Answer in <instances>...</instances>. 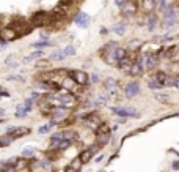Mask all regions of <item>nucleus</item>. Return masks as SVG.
Here are the masks:
<instances>
[{
    "mask_svg": "<svg viewBox=\"0 0 179 172\" xmlns=\"http://www.w3.org/2000/svg\"><path fill=\"white\" fill-rule=\"evenodd\" d=\"M104 88L107 90V92H116L118 88V81L115 77H107L104 81Z\"/></svg>",
    "mask_w": 179,
    "mask_h": 172,
    "instance_id": "nucleus-20",
    "label": "nucleus"
},
{
    "mask_svg": "<svg viewBox=\"0 0 179 172\" xmlns=\"http://www.w3.org/2000/svg\"><path fill=\"white\" fill-rule=\"evenodd\" d=\"M177 44H179V43H177Z\"/></svg>",
    "mask_w": 179,
    "mask_h": 172,
    "instance_id": "nucleus-60",
    "label": "nucleus"
},
{
    "mask_svg": "<svg viewBox=\"0 0 179 172\" xmlns=\"http://www.w3.org/2000/svg\"><path fill=\"white\" fill-rule=\"evenodd\" d=\"M2 122H5V119H0V123H2Z\"/></svg>",
    "mask_w": 179,
    "mask_h": 172,
    "instance_id": "nucleus-57",
    "label": "nucleus"
},
{
    "mask_svg": "<svg viewBox=\"0 0 179 172\" xmlns=\"http://www.w3.org/2000/svg\"><path fill=\"white\" fill-rule=\"evenodd\" d=\"M60 85H61V88L68 90V92H72V93H74V90H75V88H79V87H77V84H75V82H74V81H72L69 76H64Z\"/></svg>",
    "mask_w": 179,
    "mask_h": 172,
    "instance_id": "nucleus-17",
    "label": "nucleus"
},
{
    "mask_svg": "<svg viewBox=\"0 0 179 172\" xmlns=\"http://www.w3.org/2000/svg\"><path fill=\"white\" fill-rule=\"evenodd\" d=\"M113 54H115V59L119 62L121 59H124V57H127V56H129V51H127L126 48H122V46H118V48L115 49V52H113Z\"/></svg>",
    "mask_w": 179,
    "mask_h": 172,
    "instance_id": "nucleus-25",
    "label": "nucleus"
},
{
    "mask_svg": "<svg viewBox=\"0 0 179 172\" xmlns=\"http://www.w3.org/2000/svg\"><path fill=\"white\" fill-rule=\"evenodd\" d=\"M61 139H63V131H55V133H52V134H50V147L53 149Z\"/></svg>",
    "mask_w": 179,
    "mask_h": 172,
    "instance_id": "nucleus-26",
    "label": "nucleus"
},
{
    "mask_svg": "<svg viewBox=\"0 0 179 172\" xmlns=\"http://www.w3.org/2000/svg\"><path fill=\"white\" fill-rule=\"evenodd\" d=\"M113 3H115V5L119 8V10H121V8H122V5L126 3V0H113Z\"/></svg>",
    "mask_w": 179,
    "mask_h": 172,
    "instance_id": "nucleus-47",
    "label": "nucleus"
},
{
    "mask_svg": "<svg viewBox=\"0 0 179 172\" xmlns=\"http://www.w3.org/2000/svg\"><path fill=\"white\" fill-rule=\"evenodd\" d=\"M88 150H90V152L93 153V155H96V153H99V152L102 150V147H101V145H98V144L94 142L93 145H90V147H88Z\"/></svg>",
    "mask_w": 179,
    "mask_h": 172,
    "instance_id": "nucleus-39",
    "label": "nucleus"
},
{
    "mask_svg": "<svg viewBox=\"0 0 179 172\" xmlns=\"http://www.w3.org/2000/svg\"><path fill=\"white\" fill-rule=\"evenodd\" d=\"M88 76H90V84H99L101 82V77L98 73H88Z\"/></svg>",
    "mask_w": 179,
    "mask_h": 172,
    "instance_id": "nucleus-37",
    "label": "nucleus"
},
{
    "mask_svg": "<svg viewBox=\"0 0 179 172\" xmlns=\"http://www.w3.org/2000/svg\"><path fill=\"white\" fill-rule=\"evenodd\" d=\"M145 65L143 63H138V62H132V66L129 70V76H141V74H145Z\"/></svg>",
    "mask_w": 179,
    "mask_h": 172,
    "instance_id": "nucleus-13",
    "label": "nucleus"
},
{
    "mask_svg": "<svg viewBox=\"0 0 179 172\" xmlns=\"http://www.w3.org/2000/svg\"><path fill=\"white\" fill-rule=\"evenodd\" d=\"M13 60H14V54H11V56H8L6 57V60H5V65L6 66H17V63H13Z\"/></svg>",
    "mask_w": 179,
    "mask_h": 172,
    "instance_id": "nucleus-40",
    "label": "nucleus"
},
{
    "mask_svg": "<svg viewBox=\"0 0 179 172\" xmlns=\"http://www.w3.org/2000/svg\"><path fill=\"white\" fill-rule=\"evenodd\" d=\"M52 46V41H41V40H38L35 43H32V48L35 49H44V48H49Z\"/></svg>",
    "mask_w": 179,
    "mask_h": 172,
    "instance_id": "nucleus-30",
    "label": "nucleus"
},
{
    "mask_svg": "<svg viewBox=\"0 0 179 172\" xmlns=\"http://www.w3.org/2000/svg\"><path fill=\"white\" fill-rule=\"evenodd\" d=\"M61 131H63V138H64V139L71 141L72 144L77 142V139H79V133L75 131V130H61Z\"/></svg>",
    "mask_w": 179,
    "mask_h": 172,
    "instance_id": "nucleus-21",
    "label": "nucleus"
},
{
    "mask_svg": "<svg viewBox=\"0 0 179 172\" xmlns=\"http://www.w3.org/2000/svg\"><path fill=\"white\" fill-rule=\"evenodd\" d=\"M68 76L79 87H87L90 84V76L85 70H68Z\"/></svg>",
    "mask_w": 179,
    "mask_h": 172,
    "instance_id": "nucleus-1",
    "label": "nucleus"
},
{
    "mask_svg": "<svg viewBox=\"0 0 179 172\" xmlns=\"http://www.w3.org/2000/svg\"><path fill=\"white\" fill-rule=\"evenodd\" d=\"M24 172H27V170H24Z\"/></svg>",
    "mask_w": 179,
    "mask_h": 172,
    "instance_id": "nucleus-59",
    "label": "nucleus"
},
{
    "mask_svg": "<svg viewBox=\"0 0 179 172\" xmlns=\"http://www.w3.org/2000/svg\"><path fill=\"white\" fill-rule=\"evenodd\" d=\"M177 21L179 19H165V21H162V25H164L165 30H170V29H173V27L177 24Z\"/></svg>",
    "mask_w": 179,
    "mask_h": 172,
    "instance_id": "nucleus-34",
    "label": "nucleus"
},
{
    "mask_svg": "<svg viewBox=\"0 0 179 172\" xmlns=\"http://www.w3.org/2000/svg\"><path fill=\"white\" fill-rule=\"evenodd\" d=\"M154 79L157 81L159 84H162L164 87H173V79H174V76L168 74L167 71H156Z\"/></svg>",
    "mask_w": 179,
    "mask_h": 172,
    "instance_id": "nucleus-4",
    "label": "nucleus"
},
{
    "mask_svg": "<svg viewBox=\"0 0 179 172\" xmlns=\"http://www.w3.org/2000/svg\"><path fill=\"white\" fill-rule=\"evenodd\" d=\"M71 145H72V142L63 138V139H61V141H60L58 144H57V145H55L53 149H55V150H58V152H64V150H68V149H69Z\"/></svg>",
    "mask_w": 179,
    "mask_h": 172,
    "instance_id": "nucleus-24",
    "label": "nucleus"
},
{
    "mask_svg": "<svg viewBox=\"0 0 179 172\" xmlns=\"http://www.w3.org/2000/svg\"><path fill=\"white\" fill-rule=\"evenodd\" d=\"M113 115L116 117H122V119H138L140 114L134 107H121V106H113L112 107Z\"/></svg>",
    "mask_w": 179,
    "mask_h": 172,
    "instance_id": "nucleus-2",
    "label": "nucleus"
},
{
    "mask_svg": "<svg viewBox=\"0 0 179 172\" xmlns=\"http://www.w3.org/2000/svg\"><path fill=\"white\" fill-rule=\"evenodd\" d=\"M36 147H33V145H25L24 149H22V152H21V156L22 158H33L35 155H36Z\"/></svg>",
    "mask_w": 179,
    "mask_h": 172,
    "instance_id": "nucleus-22",
    "label": "nucleus"
},
{
    "mask_svg": "<svg viewBox=\"0 0 179 172\" xmlns=\"http://www.w3.org/2000/svg\"><path fill=\"white\" fill-rule=\"evenodd\" d=\"M90 16L87 13H83V11H79L77 14L74 16V22L77 27H80V29H87V27L90 25Z\"/></svg>",
    "mask_w": 179,
    "mask_h": 172,
    "instance_id": "nucleus-10",
    "label": "nucleus"
},
{
    "mask_svg": "<svg viewBox=\"0 0 179 172\" xmlns=\"http://www.w3.org/2000/svg\"><path fill=\"white\" fill-rule=\"evenodd\" d=\"M119 46V44L116 43V41H107L105 44H104V46L99 49V56H104V54H107V52H115V49Z\"/></svg>",
    "mask_w": 179,
    "mask_h": 172,
    "instance_id": "nucleus-18",
    "label": "nucleus"
},
{
    "mask_svg": "<svg viewBox=\"0 0 179 172\" xmlns=\"http://www.w3.org/2000/svg\"><path fill=\"white\" fill-rule=\"evenodd\" d=\"M159 63H160V59L157 57V54H153V52L146 54V57H145V68H146V71H156L159 68Z\"/></svg>",
    "mask_w": 179,
    "mask_h": 172,
    "instance_id": "nucleus-5",
    "label": "nucleus"
},
{
    "mask_svg": "<svg viewBox=\"0 0 179 172\" xmlns=\"http://www.w3.org/2000/svg\"><path fill=\"white\" fill-rule=\"evenodd\" d=\"M112 32L116 33V35H119V37H122V35L127 32V22H126V21H119V22H116L115 25H113Z\"/></svg>",
    "mask_w": 179,
    "mask_h": 172,
    "instance_id": "nucleus-19",
    "label": "nucleus"
},
{
    "mask_svg": "<svg viewBox=\"0 0 179 172\" xmlns=\"http://www.w3.org/2000/svg\"><path fill=\"white\" fill-rule=\"evenodd\" d=\"M132 62H134V59H132L130 56H127V57L121 59V60L118 62V68L122 71V73H127V74H129V70H130V66H132Z\"/></svg>",
    "mask_w": 179,
    "mask_h": 172,
    "instance_id": "nucleus-15",
    "label": "nucleus"
},
{
    "mask_svg": "<svg viewBox=\"0 0 179 172\" xmlns=\"http://www.w3.org/2000/svg\"><path fill=\"white\" fill-rule=\"evenodd\" d=\"M5 107H0V119H3V117H5Z\"/></svg>",
    "mask_w": 179,
    "mask_h": 172,
    "instance_id": "nucleus-54",
    "label": "nucleus"
},
{
    "mask_svg": "<svg viewBox=\"0 0 179 172\" xmlns=\"http://www.w3.org/2000/svg\"><path fill=\"white\" fill-rule=\"evenodd\" d=\"M71 166H72L74 169H77V170H80V167L83 166V163L80 161V158H75V159L72 161V164H71Z\"/></svg>",
    "mask_w": 179,
    "mask_h": 172,
    "instance_id": "nucleus-43",
    "label": "nucleus"
},
{
    "mask_svg": "<svg viewBox=\"0 0 179 172\" xmlns=\"http://www.w3.org/2000/svg\"><path fill=\"white\" fill-rule=\"evenodd\" d=\"M0 38L9 43V41H13V40L19 38V33H17V30L14 29L13 25H5L3 29L0 30Z\"/></svg>",
    "mask_w": 179,
    "mask_h": 172,
    "instance_id": "nucleus-6",
    "label": "nucleus"
},
{
    "mask_svg": "<svg viewBox=\"0 0 179 172\" xmlns=\"http://www.w3.org/2000/svg\"><path fill=\"white\" fill-rule=\"evenodd\" d=\"M61 51H63V54H64L66 57H72V56H75V52H77L72 44H68V46H64Z\"/></svg>",
    "mask_w": 179,
    "mask_h": 172,
    "instance_id": "nucleus-33",
    "label": "nucleus"
},
{
    "mask_svg": "<svg viewBox=\"0 0 179 172\" xmlns=\"http://www.w3.org/2000/svg\"><path fill=\"white\" fill-rule=\"evenodd\" d=\"M6 81H19V82H24V76L21 74H11V76H6Z\"/></svg>",
    "mask_w": 179,
    "mask_h": 172,
    "instance_id": "nucleus-41",
    "label": "nucleus"
},
{
    "mask_svg": "<svg viewBox=\"0 0 179 172\" xmlns=\"http://www.w3.org/2000/svg\"><path fill=\"white\" fill-rule=\"evenodd\" d=\"M6 172H19V170H17L16 167H8V170H6Z\"/></svg>",
    "mask_w": 179,
    "mask_h": 172,
    "instance_id": "nucleus-56",
    "label": "nucleus"
},
{
    "mask_svg": "<svg viewBox=\"0 0 179 172\" xmlns=\"http://www.w3.org/2000/svg\"><path fill=\"white\" fill-rule=\"evenodd\" d=\"M30 131H32V130L28 128V126H14L13 131L8 133V134H11L14 139H19V138H24V136L30 134Z\"/></svg>",
    "mask_w": 179,
    "mask_h": 172,
    "instance_id": "nucleus-14",
    "label": "nucleus"
},
{
    "mask_svg": "<svg viewBox=\"0 0 179 172\" xmlns=\"http://www.w3.org/2000/svg\"><path fill=\"white\" fill-rule=\"evenodd\" d=\"M2 96H9V93L6 92L3 87H0V98H2Z\"/></svg>",
    "mask_w": 179,
    "mask_h": 172,
    "instance_id": "nucleus-49",
    "label": "nucleus"
},
{
    "mask_svg": "<svg viewBox=\"0 0 179 172\" xmlns=\"http://www.w3.org/2000/svg\"><path fill=\"white\" fill-rule=\"evenodd\" d=\"M108 95L107 93H99L98 98H96V106H105L108 103Z\"/></svg>",
    "mask_w": 179,
    "mask_h": 172,
    "instance_id": "nucleus-32",
    "label": "nucleus"
},
{
    "mask_svg": "<svg viewBox=\"0 0 179 172\" xmlns=\"http://www.w3.org/2000/svg\"><path fill=\"white\" fill-rule=\"evenodd\" d=\"M156 3H157V10L162 11L164 8H165V5L168 3V0H156Z\"/></svg>",
    "mask_w": 179,
    "mask_h": 172,
    "instance_id": "nucleus-44",
    "label": "nucleus"
},
{
    "mask_svg": "<svg viewBox=\"0 0 179 172\" xmlns=\"http://www.w3.org/2000/svg\"><path fill=\"white\" fill-rule=\"evenodd\" d=\"M99 33H101V35H104V37H105V35L108 33V30L105 29V27H101V30H99Z\"/></svg>",
    "mask_w": 179,
    "mask_h": 172,
    "instance_id": "nucleus-51",
    "label": "nucleus"
},
{
    "mask_svg": "<svg viewBox=\"0 0 179 172\" xmlns=\"http://www.w3.org/2000/svg\"><path fill=\"white\" fill-rule=\"evenodd\" d=\"M171 169H173L174 172H177V170H179V159H177V161H173V163H171Z\"/></svg>",
    "mask_w": 179,
    "mask_h": 172,
    "instance_id": "nucleus-48",
    "label": "nucleus"
},
{
    "mask_svg": "<svg viewBox=\"0 0 179 172\" xmlns=\"http://www.w3.org/2000/svg\"><path fill=\"white\" fill-rule=\"evenodd\" d=\"M140 46H141V41L140 40H132V41H129L127 43V51H135V52H138V49H140Z\"/></svg>",
    "mask_w": 179,
    "mask_h": 172,
    "instance_id": "nucleus-31",
    "label": "nucleus"
},
{
    "mask_svg": "<svg viewBox=\"0 0 179 172\" xmlns=\"http://www.w3.org/2000/svg\"><path fill=\"white\" fill-rule=\"evenodd\" d=\"M66 59V56L63 54V51L60 49V51H55V52H52L50 54V57H49V60L50 62H63Z\"/></svg>",
    "mask_w": 179,
    "mask_h": 172,
    "instance_id": "nucleus-27",
    "label": "nucleus"
},
{
    "mask_svg": "<svg viewBox=\"0 0 179 172\" xmlns=\"http://www.w3.org/2000/svg\"><path fill=\"white\" fill-rule=\"evenodd\" d=\"M0 172H5V170H0Z\"/></svg>",
    "mask_w": 179,
    "mask_h": 172,
    "instance_id": "nucleus-58",
    "label": "nucleus"
},
{
    "mask_svg": "<svg viewBox=\"0 0 179 172\" xmlns=\"http://www.w3.org/2000/svg\"><path fill=\"white\" fill-rule=\"evenodd\" d=\"M49 65H50V63H49V62H47V60H41V63H40V62H38V63H36V66H38V68H40V66H44V68H47V66H49Z\"/></svg>",
    "mask_w": 179,
    "mask_h": 172,
    "instance_id": "nucleus-46",
    "label": "nucleus"
},
{
    "mask_svg": "<svg viewBox=\"0 0 179 172\" xmlns=\"http://www.w3.org/2000/svg\"><path fill=\"white\" fill-rule=\"evenodd\" d=\"M91 65H93V63H91V60H87V62H85V65H83V68L87 70V68H90Z\"/></svg>",
    "mask_w": 179,
    "mask_h": 172,
    "instance_id": "nucleus-53",
    "label": "nucleus"
},
{
    "mask_svg": "<svg viewBox=\"0 0 179 172\" xmlns=\"http://www.w3.org/2000/svg\"><path fill=\"white\" fill-rule=\"evenodd\" d=\"M168 98H170L168 93H160V92L156 93V99H157V103H167V101H168Z\"/></svg>",
    "mask_w": 179,
    "mask_h": 172,
    "instance_id": "nucleus-36",
    "label": "nucleus"
},
{
    "mask_svg": "<svg viewBox=\"0 0 179 172\" xmlns=\"http://www.w3.org/2000/svg\"><path fill=\"white\" fill-rule=\"evenodd\" d=\"M122 92H124L126 98L130 99L140 93V84L138 82H127L124 87H122Z\"/></svg>",
    "mask_w": 179,
    "mask_h": 172,
    "instance_id": "nucleus-8",
    "label": "nucleus"
},
{
    "mask_svg": "<svg viewBox=\"0 0 179 172\" xmlns=\"http://www.w3.org/2000/svg\"><path fill=\"white\" fill-rule=\"evenodd\" d=\"M43 56H44V51H43V49H36L35 52L30 54V56L24 57V59H22V63H24V65H28V63H32L33 60H40Z\"/></svg>",
    "mask_w": 179,
    "mask_h": 172,
    "instance_id": "nucleus-16",
    "label": "nucleus"
},
{
    "mask_svg": "<svg viewBox=\"0 0 179 172\" xmlns=\"http://www.w3.org/2000/svg\"><path fill=\"white\" fill-rule=\"evenodd\" d=\"M79 158H80V161L83 163V164H87V163H90V161H91V158H93V153H91L88 149H85V150H82V153L79 155Z\"/></svg>",
    "mask_w": 179,
    "mask_h": 172,
    "instance_id": "nucleus-28",
    "label": "nucleus"
},
{
    "mask_svg": "<svg viewBox=\"0 0 179 172\" xmlns=\"http://www.w3.org/2000/svg\"><path fill=\"white\" fill-rule=\"evenodd\" d=\"M32 111H33V107H30V106H25L24 103H22V104H17V106H16L14 117H16V119H24V117H27V115L30 114Z\"/></svg>",
    "mask_w": 179,
    "mask_h": 172,
    "instance_id": "nucleus-12",
    "label": "nucleus"
},
{
    "mask_svg": "<svg viewBox=\"0 0 179 172\" xmlns=\"http://www.w3.org/2000/svg\"><path fill=\"white\" fill-rule=\"evenodd\" d=\"M64 172H79V170H77V169H74L72 166H68V167L64 169Z\"/></svg>",
    "mask_w": 179,
    "mask_h": 172,
    "instance_id": "nucleus-52",
    "label": "nucleus"
},
{
    "mask_svg": "<svg viewBox=\"0 0 179 172\" xmlns=\"http://www.w3.org/2000/svg\"><path fill=\"white\" fill-rule=\"evenodd\" d=\"M145 25H146V29L148 32L153 33L157 27H159V16L156 13H149L146 14V19H145Z\"/></svg>",
    "mask_w": 179,
    "mask_h": 172,
    "instance_id": "nucleus-9",
    "label": "nucleus"
},
{
    "mask_svg": "<svg viewBox=\"0 0 179 172\" xmlns=\"http://www.w3.org/2000/svg\"><path fill=\"white\" fill-rule=\"evenodd\" d=\"M14 141H16V139L13 138L11 134L5 133V134L0 136V147H8V145H11V144H13Z\"/></svg>",
    "mask_w": 179,
    "mask_h": 172,
    "instance_id": "nucleus-23",
    "label": "nucleus"
},
{
    "mask_svg": "<svg viewBox=\"0 0 179 172\" xmlns=\"http://www.w3.org/2000/svg\"><path fill=\"white\" fill-rule=\"evenodd\" d=\"M148 88H149V90H156V92H159V90H162V88H164V85H162V84H159L157 81L153 77V79H149V81H148Z\"/></svg>",
    "mask_w": 179,
    "mask_h": 172,
    "instance_id": "nucleus-29",
    "label": "nucleus"
},
{
    "mask_svg": "<svg viewBox=\"0 0 179 172\" xmlns=\"http://www.w3.org/2000/svg\"><path fill=\"white\" fill-rule=\"evenodd\" d=\"M40 166L44 169V170H52V163L49 159H44V161H40Z\"/></svg>",
    "mask_w": 179,
    "mask_h": 172,
    "instance_id": "nucleus-38",
    "label": "nucleus"
},
{
    "mask_svg": "<svg viewBox=\"0 0 179 172\" xmlns=\"http://www.w3.org/2000/svg\"><path fill=\"white\" fill-rule=\"evenodd\" d=\"M118 128H119L118 123H115V125H112V126H110V131H112V133H115V131H118Z\"/></svg>",
    "mask_w": 179,
    "mask_h": 172,
    "instance_id": "nucleus-50",
    "label": "nucleus"
},
{
    "mask_svg": "<svg viewBox=\"0 0 179 172\" xmlns=\"http://www.w3.org/2000/svg\"><path fill=\"white\" fill-rule=\"evenodd\" d=\"M52 128L53 126L47 122L46 125H43V126H40V128H38V134H47V133H50L52 131Z\"/></svg>",
    "mask_w": 179,
    "mask_h": 172,
    "instance_id": "nucleus-35",
    "label": "nucleus"
},
{
    "mask_svg": "<svg viewBox=\"0 0 179 172\" xmlns=\"http://www.w3.org/2000/svg\"><path fill=\"white\" fill-rule=\"evenodd\" d=\"M101 161H104V155H98L96 156V163H101Z\"/></svg>",
    "mask_w": 179,
    "mask_h": 172,
    "instance_id": "nucleus-55",
    "label": "nucleus"
},
{
    "mask_svg": "<svg viewBox=\"0 0 179 172\" xmlns=\"http://www.w3.org/2000/svg\"><path fill=\"white\" fill-rule=\"evenodd\" d=\"M140 10L143 11L145 14L154 13L157 10V3L156 0H140Z\"/></svg>",
    "mask_w": 179,
    "mask_h": 172,
    "instance_id": "nucleus-11",
    "label": "nucleus"
},
{
    "mask_svg": "<svg viewBox=\"0 0 179 172\" xmlns=\"http://www.w3.org/2000/svg\"><path fill=\"white\" fill-rule=\"evenodd\" d=\"M35 103H36V98H33V96H28V98L24 99V104L25 106H30V107H33Z\"/></svg>",
    "mask_w": 179,
    "mask_h": 172,
    "instance_id": "nucleus-42",
    "label": "nucleus"
},
{
    "mask_svg": "<svg viewBox=\"0 0 179 172\" xmlns=\"http://www.w3.org/2000/svg\"><path fill=\"white\" fill-rule=\"evenodd\" d=\"M160 14H162V21H165V19H179L177 17V8H176V5L174 3H167L165 5V8L162 11H160Z\"/></svg>",
    "mask_w": 179,
    "mask_h": 172,
    "instance_id": "nucleus-7",
    "label": "nucleus"
},
{
    "mask_svg": "<svg viewBox=\"0 0 179 172\" xmlns=\"http://www.w3.org/2000/svg\"><path fill=\"white\" fill-rule=\"evenodd\" d=\"M49 38H50V35L47 33V32H40V40L41 41H50Z\"/></svg>",
    "mask_w": 179,
    "mask_h": 172,
    "instance_id": "nucleus-45",
    "label": "nucleus"
},
{
    "mask_svg": "<svg viewBox=\"0 0 179 172\" xmlns=\"http://www.w3.org/2000/svg\"><path fill=\"white\" fill-rule=\"evenodd\" d=\"M137 13H138V2L137 0H126V3L121 8L122 17H126V19H129V17H135Z\"/></svg>",
    "mask_w": 179,
    "mask_h": 172,
    "instance_id": "nucleus-3",
    "label": "nucleus"
}]
</instances>
